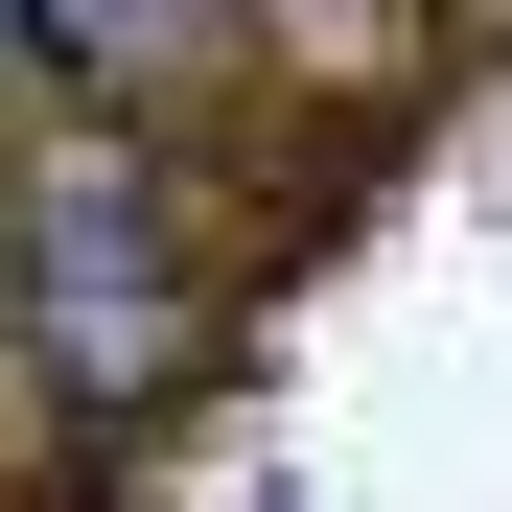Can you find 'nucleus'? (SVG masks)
<instances>
[{
  "label": "nucleus",
  "mask_w": 512,
  "mask_h": 512,
  "mask_svg": "<svg viewBox=\"0 0 512 512\" xmlns=\"http://www.w3.org/2000/svg\"><path fill=\"white\" fill-rule=\"evenodd\" d=\"M24 24H47V47H187L210 0H24Z\"/></svg>",
  "instance_id": "1"
}]
</instances>
